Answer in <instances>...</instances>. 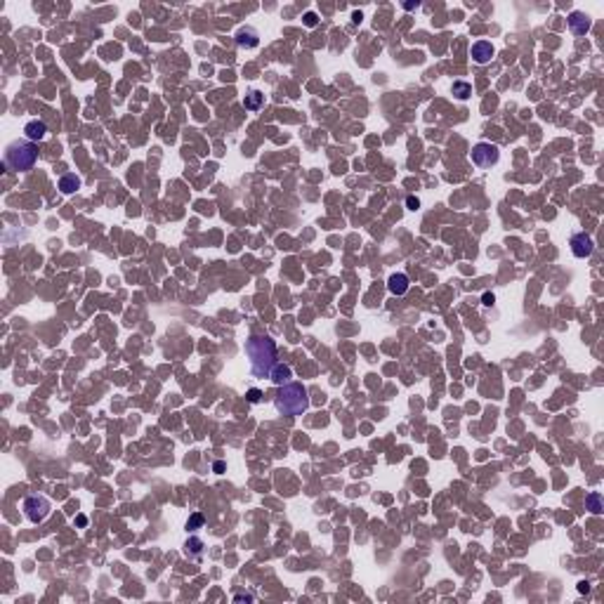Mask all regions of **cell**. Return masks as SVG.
<instances>
[{
    "instance_id": "obj_8",
    "label": "cell",
    "mask_w": 604,
    "mask_h": 604,
    "mask_svg": "<svg viewBox=\"0 0 604 604\" xmlns=\"http://www.w3.org/2000/svg\"><path fill=\"white\" fill-rule=\"evenodd\" d=\"M569 29L574 36H586L590 31V17L583 12H571L569 14Z\"/></svg>"
},
{
    "instance_id": "obj_17",
    "label": "cell",
    "mask_w": 604,
    "mask_h": 604,
    "mask_svg": "<svg viewBox=\"0 0 604 604\" xmlns=\"http://www.w3.org/2000/svg\"><path fill=\"white\" fill-rule=\"evenodd\" d=\"M586 505H588V510H590L592 514H599L604 510L602 507V494H590L586 498Z\"/></svg>"
},
{
    "instance_id": "obj_12",
    "label": "cell",
    "mask_w": 604,
    "mask_h": 604,
    "mask_svg": "<svg viewBox=\"0 0 604 604\" xmlns=\"http://www.w3.org/2000/svg\"><path fill=\"white\" fill-rule=\"evenodd\" d=\"M290 375H293V371H290V366H286V364H276V366L272 368V373H269V378H272L274 385L290 383Z\"/></svg>"
},
{
    "instance_id": "obj_1",
    "label": "cell",
    "mask_w": 604,
    "mask_h": 604,
    "mask_svg": "<svg viewBox=\"0 0 604 604\" xmlns=\"http://www.w3.org/2000/svg\"><path fill=\"white\" fill-rule=\"evenodd\" d=\"M245 356L251 359V371L255 378H269L272 368L276 366V342L272 338L253 335L243 345Z\"/></svg>"
},
{
    "instance_id": "obj_23",
    "label": "cell",
    "mask_w": 604,
    "mask_h": 604,
    "mask_svg": "<svg viewBox=\"0 0 604 604\" xmlns=\"http://www.w3.org/2000/svg\"><path fill=\"white\" fill-rule=\"evenodd\" d=\"M234 602H253V595H236Z\"/></svg>"
},
{
    "instance_id": "obj_13",
    "label": "cell",
    "mask_w": 604,
    "mask_h": 604,
    "mask_svg": "<svg viewBox=\"0 0 604 604\" xmlns=\"http://www.w3.org/2000/svg\"><path fill=\"white\" fill-rule=\"evenodd\" d=\"M184 555L189 560H201L203 557V541L198 536H191L187 543H184Z\"/></svg>"
},
{
    "instance_id": "obj_25",
    "label": "cell",
    "mask_w": 604,
    "mask_h": 604,
    "mask_svg": "<svg viewBox=\"0 0 604 604\" xmlns=\"http://www.w3.org/2000/svg\"><path fill=\"white\" fill-rule=\"evenodd\" d=\"M76 524H78V526H85L87 524V517H85V514H78V517H76Z\"/></svg>"
},
{
    "instance_id": "obj_11",
    "label": "cell",
    "mask_w": 604,
    "mask_h": 604,
    "mask_svg": "<svg viewBox=\"0 0 604 604\" xmlns=\"http://www.w3.org/2000/svg\"><path fill=\"white\" fill-rule=\"evenodd\" d=\"M387 288H390L392 295H404L406 290H409V276L406 274H392L390 279H387Z\"/></svg>"
},
{
    "instance_id": "obj_10",
    "label": "cell",
    "mask_w": 604,
    "mask_h": 604,
    "mask_svg": "<svg viewBox=\"0 0 604 604\" xmlns=\"http://www.w3.org/2000/svg\"><path fill=\"white\" fill-rule=\"evenodd\" d=\"M24 135L29 142H40V140H45V135H48V125H45L43 121H29L24 125Z\"/></svg>"
},
{
    "instance_id": "obj_22",
    "label": "cell",
    "mask_w": 604,
    "mask_h": 604,
    "mask_svg": "<svg viewBox=\"0 0 604 604\" xmlns=\"http://www.w3.org/2000/svg\"><path fill=\"white\" fill-rule=\"evenodd\" d=\"M482 300H484V305H486V307H491V305H494V302H496L494 293H484V298H482Z\"/></svg>"
},
{
    "instance_id": "obj_15",
    "label": "cell",
    "mask_w": 604,
    "mask_h": 604,
    "mask_svg": "<svg viewBox=\"0 0 604 604\" xmlns=\"http://www.w3.org/2000/svg\"><path fill=\"white\" fill-rule=\"evenodd\" d=\"M262 102H264V95H262V92H251V95H245L243 106L248 111H257L260 106H262Z\"/></svg>"
},
{
    "instance_id": "obj_27",
    "label": "cell",
    "mask_w": 604,
    "mask_h": 604,
    "mask_svg": "<svg viewBox=\"0 0 604 604\" xmlns=\"http://www.w3.org/2000/svg\"><path fill=\"white\" fill-rule=\"evenodd\" d=\"M578 590H580V592H586V590H588V583H586V580H583V583H578Z\"/></svg>"
},
{
    "instance_id": "obj_3",
    "label": "cell",
    "mask_w": 604,
    "mask_h": 604,
    "mask_svg": "<svg viewBox=\"0 0 604 604\" xmlns=\"http://www.w3.org/2000/svg\"><path fill=\"white\" fill-rule=\"evenodd\" d=\"M5 165L10 168V170L14 172H26L31 170L33 165H36V159H38V149L33 142H12L10 147L5 149Z\"/></svg>"
},
{
    "instance_id": "obj_6",
    "label": "cell",
    "mask_w": 604,
    "mask_h": 604,
    "mask_svg": "<svg viewBox=\"0 0 604 604\" xmlns=\"http://www.w3.org/2000/svg\"><path fill=\"white\" fill-rule=\"evenodd\" d=\"M592 251H595V243H592V238L586 232H578L571 236V253H574V257L586 260V257L592 255Z\"/></svg>"
},
{
    "instance_id": "obj_19",
    "label": "cell",
    "mask_w": 604,
    "mask_h": 604,
    "mask_svg": "<svg viewBox=\"0 0 604 604\" xmlns=\"http://www.w3.org/2000/svg\"><path fill=\"white\" fill-rule=\"evenodd\" d=\"M245 399H248L251 404H260V401H262V392L257 390V387H253V390L245 392Z\"/></svg>"
},
{
    "instance_id": "obj_5",
    "label": "cell",
    "mask_w": 604,
    "mask_h": 604,
    "mask_svg": "<svg viewBox=\"0 0 604 604\" xmlns=\"http://www.w3.org/2000/svg\"><path fill=\"white\" fill-rule=\"evenodd\" d=\"M498 159H501V151L491 142H479V144L472 147V163L477 168H491V165L498 163Z\"/></svg>"
},
{
    "instance_id": "obj_20",
    "label": "cell",
    "mask_w": 604,
    "mask_h": 604,
    "mask_svg": "<svg viewBox=\"0 0 604 604\" xmlns=\"http://www.w3.org/2000/svg\"><path fill=\"white\" fill-rule=\"evenodd\" d=\"M317 21H319V17H317L314 12H307V14H305V24L309 26V29H311V26H317Z\"/></svg>"
},
{
    "instance_id": "obj_24",
    "label": "cell",
    "mask_w": 604,
    "mask_h": 604,
    "mask_svg": "<svg viewBox=\"0 0 604 604\" xmlns=\"http://www.w3.org/2000/svg\"><path fill=\"white\" fill-rule=\"evenodd\" d=\"M213 470L217 472V475H222V472H225V463H222V460H217V463L213 465Z\"/></svg>"
},
{
    "instance_id": "obj_2",
    "label": "cell",
    "mask_w": 604,
    "mask_h": 604,
    "mask_svg": "<svg viewBox=\"0 0 604 604\" xmlns=\"http://www.w3.org/2000/svg\"><path fill=\"white\" fill-rule=\"evenodd\" d=\"M274 406L283 415H302L309 409V394L302 383H286L279 385L274 397Z\"/></svg>"
},
{
    "instance_id": "obj_21",
    "label": "cell",
    "mask_w": 604,
    "mask_h": 604,
    "mask_svg": "<svg viewBox=\"0 0 604 604\" xmlns=\"http://www.w3.org/2000/svg\"><path fill=\"white\" fill-rule=\"evenodd\" d=\"M406 206H409L411 210H415V208H420V201H418L415 196H409V198H406Z\"/></svg>"
},
{
    "instance_id": "obj_4",
    "label": "cell",
    "mask_w": 604,
    "mask_h": 604,
    "mask_svg": "<svg viewBox=\"0 0 604 604\" xmlns=\"http://www.w3.org/2000/svg\"><path fill=\"white\" fill-rule=\"evenodd\" d=\"M24 514L29 522H33V524H40V522H45L50 514V501L45 498V496H29L24 501Z\"/></svg>"
},
{
    "instance_id": "obj_9",
    "label": "cell",
    "mask_w": 604,
    "mask_h": 604,
    "mask_svg": "<svg viewBox=\"0 0 604 604\" xmlns=\"http://www.w3.org/2000/svg\"><path fill=\"white\" fill-rule=\"evenodd\" d=\"M236 45L238 48H257V45H260L257 31L251 29V26H241V29L236 31Z\"/></svg>"
},
{
    "instance_id": "obj_7",
    "label": "cell",
    "mask_w": 604,
    "mask_h": 604,
    "mask_svg": "<svg viewBox=\"0 0 604 604\" xmlns=\"http://www.w3.org/2000/svg\"><path fill=\"white\" fill-rule=\"evenodd\" d=\"M470 52H472V59H475L477 64H486V61H491V57L496 55L494 45L488 43V40H477Z\"/></svg>"
},
{
    "instance_id": "obj_26",
    "label": "cell",
    "mask_w": 604,
    "mask_h": 604,
    "mask_svg": "<svg viewBox=\"0 0 604 604\" xmlns=\"http://www.w3.org/2000/svg\"><path fill=\"white\" fill-rule=\"evenodd\" d=\"M352 19H354V24H359V21H361V12H354Z\"/></svg>"
},
{
    "instance_id": "obj_16",
    "label": "cell",
    "mask_w": 604,
    "mask_h": 604,
    "mask_svg": "<svg viewBox=\"0 0 604 604\" xmlns=\"http://www.w3.org/2000/svg\"><path fill=\"white\" fill-rule=\"evenodd\" d=\"M451 90H453V95H456L458 99H467L472 95V85L470 83H465V80H456Z\"/></svg>"
},
{
    "instance_id": "obj_14",
    "label": "cell",
    "mask_w": 604,
    "mask_h": 604,
    "mask_svg": "<svg viewBox=\"0 0 604 604\" xmlns=\"http://www.w3.org/2000/svg\"><path fill=\"white\" fill-rule=\"evenodd\" d=\"M80 187V180L76 175H64V177H59V189H61V194H74L76 189Z\"/></svg>"
},
{
    "instance_id": "obj_18",
    "label": "cell",
    "mask_w": 604,
    "mask_h": 604,
    "mask_svg": "<svg viewBox=\"0 0 604 604\" xmlns=\"http://www.w3.org/2000/svg\"><path fill=\"white\" fill-rule=\"evenodd\" d=\"M203 522H206V517H203L201 512H194L189 519H187V529H189V531L201 529V526H203Z\"/></svg>"
}]
</instances>
